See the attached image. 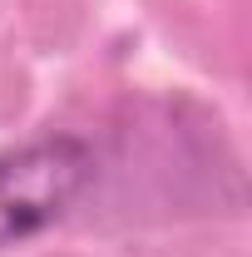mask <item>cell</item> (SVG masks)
<instances>
[{
  "instance_id": "1",
  "label": "cell",
  "mask_w": 252,
  "mask_h": 257,
  "mask_svg": "<svg viewBox=\"0 0 252 257\" xmlns=\"http://www.w3.org/2000/svg\"><path fill=\"white\" fill-rule=\"evenodd\" d=\"M99 173L94 149L79 134H45L0 154V252L55 227L89 193Z\"/></svg>"
}]
</instances>
